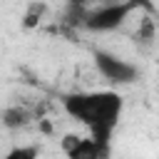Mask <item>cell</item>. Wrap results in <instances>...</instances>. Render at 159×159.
<instances>
[{
    "label": "cell",
    "mask_w": 159,
    "mask_h": 159,
    "mask_svg": "<svg viewBox=\"0 0 159 159\" xmlns=\"http://www.w3.org/2000/svg\"><path fill=\"white\" fill-rule=\"evenodd\" d=\"M122 97L112 89H102V92H72L62 99L65 112L84 124L89 129V137L97 139L99 144L109 147L112 132L119 124V114H122Z\"/></svg>",
    "instance_id": "obj_1"
},
{
    "label": "cell",
    "mask_w": 159,
    "mask_h": 159,
    "mask_svg": "<svg viewBox=\"0 0 159 159\" xmlns=\"http://www.w3.org/2000/svg\"><path fill=\"white\" fill-rule=\"evenodd\" d=\"M134 7L137 5H132V2H102L99 7H92V10L82 7L80 25L89 32H112L129 17V12Z\"/></svg>",
    "instance_id": "obj_2"
},
{
    "label": "cell",
    "mask_w": 159,
    "mask_h": 159,
    "mask_svg": "<svg viewBox=\"0 0 159 159\" xmlns=\"http://www.w3.org/2000/svg\"><path fill=\"white\" fill-rule=\"evenodd\" d=\"M94 67L112 84H132L139 77L137 65H132L129 60H124L114 52H107V50H94Z\"/></svg>",
    "instance_id": "obj_3"
},
{
    "label": "cell",
    "mask_w": 159,
    "mask_h": 159,
    "mask_svg": "<svg viewBox=\"0 0 159 159\" xmlns=\"http://www.w3.org/2000/svg\"><path fill=\"white\" fill-rule=\"evenodd\" d=\"M60 147L67 159H107L109 154V147L99 144L92 137H80V134H65Z\"/></svg>",
    "instance_id": "obj_4"
},
{
    "label": "cell",
    "mask_w": 159,
    "mask_h": 159,
    "mask_svg": "<svg viewBox=\"0 0 159 159\" xmlns=\"http://www.w3.org/2000/svg\"><path fill=\"white\" fill-rule=\"evenodd\" d=\"M2 124H5L7 129H22V127L30 124V112H27L25 107H20V104L7 107V109L2 112Z\"/></svg>",
    "instance_id": "obj_5"
},
{
    "label": "cell",
    "mask_w": 159,
    "mask_h": 159,
    "mask_svg": "<svg viewBox=\"0 0 159 159\" xmlns=\"http://www.w3.org/2000/svg\"><path fill=\"white\" fill-rule=\"evenodd\" d=\"M45 12H47V5L40 2V0H32V2L27 5L25 15H22V27H27V30H30V27H37V25L42 22Z\"/></svg>",
    "instance_id": "obj_6"
},
{
    "label": "cell",
    "mask_w": 159,
    "mask_h": 159,
    "mask_svg": "<svg viewBox=\"0 0 159 159\" xmlns=\"http://www.w3.org/2000/svg\"><path fill=\"white\" fill-rule=\"evenodd\" d=\"M37 157H40L37 147H15V149H10L2 159H37Z\"/></svg>",
    "instance_id": "obj_7"
},
{
    "label": "cell",
    "mask_w": 159,
    "mask_h": 159,
    "mask_svg": "<svg viewBox=\"0 0 159 159\" xmlns=\"http://www.w3.org/2000/svg\"><path fill=\"white\" fill-rule=\"evenodd\" d=\"M70 2H72V7H84V5H89L94 0H70ZM104 2H132V5H139L144 0H104Z\"/></svg>",
    "instance_id": "obj_8"
},
{
    "label": "cell",
    "mask_w": 159,
    "mask_h": 159,
    "mask_svg": "<svg viewBox=\"0 0 159 159\" xmlns=\"http://www.w3.org/2000/svg\"><path fill=\"white\" fill-rule=\"evenodd\" d=\"M152 30H154V27H152V22H149V20H144V22H142V30H139L137 35H139V37H147V40H149V37H152Z\"/></svg>",
    "instance_id": "obj_9"
}]
</instances>
